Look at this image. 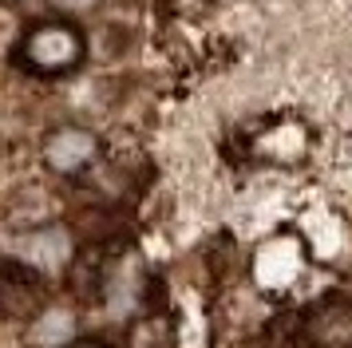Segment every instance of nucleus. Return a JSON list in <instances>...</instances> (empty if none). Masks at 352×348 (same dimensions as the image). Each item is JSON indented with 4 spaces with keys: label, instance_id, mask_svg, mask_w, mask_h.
<instances>
[{
    "label": "nucleus",
    "instance_id": "1",
    "mask_svg": "<svg viewBox=\"0 0 352 348\" xmlns=\"http://www.w3.org/2000/svg\"><path fill=\"white\" fill-rule=\"evenodd\" d=\"M83 32L67 20H44L20 36L16 63L32 76H67L83 60Z\"/></svg>",
    "mask_w": 352,
    "mask_h": 348
},
{
    "label": "nucleus",
    "instance_id": "2",
    "mask_svg": "<svg viewBox=\"0 0 352 348\" xmlns=\"http://www.w3.org/2000/svg\"><path fill=\"white\" fill-rule=\"evenodd\" d=\"M48 305V289L40 269L28 261H0V320L32 325Z\"/></svg>",
    "mask_w": 352,
    "mask_h": 348
},
{
    "label": "nucleus",
    "instance_id": "3",
    "mask_svg": "<svg viewBox=\"0 0 352 348\" xmlns=\"http://www.w3.org/2000/svg\"><path fill=\"white\" fill-rule=\"evenodd\" d=\"M99 158V135L87 127H56L44 139V162L52 174H83Z\"/></svg>",
    "mask_w": 352,
    "mask_h": 348
},
{
    "label": "nucleus",
    "instance_id": "4",
    "mask_svg": "<svg viewBox=\"0 0 352 348\" xmlns=\"http://www.w3.org/2000/svg\"><path fill=\"white\" fill-rule=\"evenodd\" d=\"M72 257V237L60 226H44V230H32L28 241H24V261L40 269H60L67 265Z\"/></svg>",
    "mask_w": 352,
    "mask_h": 348
},
{
    "label": "nucleus",
    "instance_id": "5",
    "mask_svg": "<svg viewBox=\"0 0 352 348\" xmlns=\"http://www.w3.org/2000/svg\"><path fill=\"white\" fill-rule=\"evenodd\" d=\"M76 336V316L60 313V309H44L28 325V345L32 348H67Z\"/></svg>",
    "mask_w": 352,
    "mask_h": 348
},
{
    "label": "nucleus",
    "instance_id": "6",
    "mask_svg": "<svg viewBox=\"0 0 352 348\" xmlns=\"http://www.w3.org/2000/svg\"><path fill=\"white\" fill-rule=\"evenodd\" d=\"M127 348H175V329L162 316H143L131 325Z\"/></svg>",
    "mask_w": 352,
    "mask_h": 348
},
{
    "label": "nucleus",
    "instance_id": "7",
    "mask_svg": "<svg viewBox=\"0 0 352 348\" xmlns=\"http://www.w3.org/2000/svg\"><path fill=\"white\" fill-rule=\"evenodd\" d=\"M48 4L64 16H87V12H96L103 0H48Z\"/></svg>",
    "mask_w": 352,
    "mask_h": 348
},
{
    "label": "nucleus",
    "instance_id": "8",
    "mask_svg": "<svg viewBox=\"0 0 352 348\" xmlns=\"http://www.w3.org/2000/svg\"><path fill=\"white\" fill-rule=\"evenodd\" d=\"M67 348H107V345H99V340H76V345H67Z\"/></svg>",
    "mask_w": 352,
    "mask_h": 348
}]
</instances>
